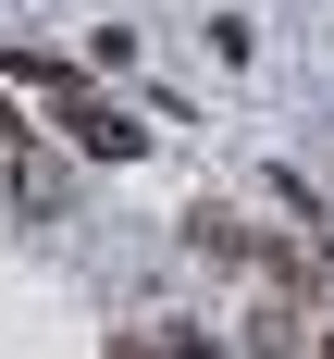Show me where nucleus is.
<instances>
[{"instance_id":"obj_3","label":"nucleus","mask_w":334,"mask_h":359,"mask_svg":"<svg viewBox=\"0 0 334 359\" xmlns=\"http://www.w3.org/2000/svg\"><path fill=\"white\" fill-rule=\"evenodd\" d=\"M0 137H25V124H13V100H0Z\"/></svg>"},{"instance_id":"obj_2","label":"nucleus","mask_w":334,"mask_h":359,"mask_svg":"<svg viewBox=\"0 0 334 359\" xmlns=\"http://www.w3.org/2000/svg\"><path fill=\"white\" fill-rule=\"evenodd\" d=\"M111 359H223V347H211V334H186V323H174V334H111Z\"/></svg>"},{"instance_id":"obj_4","label":"nucleus","mask_w":334,"mask_h":359,"mask_svg":"<svg viewBox=\"0 0 334 359\" xmlns=\"http://www.w3.org/2000/svg\"><path fill=\"white\" fill-rule=\"evenodd\" d=\"M322 359H334V334H322Z\"/></svg>"},{"instance_id":"obj_1","label":"nucleus","mask_w":334,"mask_h":359,"mask_svg":"<svg viewBox=\"0 0 334 359\" xmlns=\"http://www.w3.org/2000/svg\"><path fill=\"white\" fill-rule=\"evenodd\" d=\"M62 137L87 149V161H137V149H148V124H124L111 100H87V74H74V87H62Z\"/></svg>"}]
</instances>
